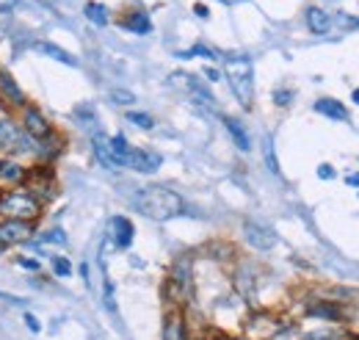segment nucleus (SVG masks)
<instances>
[{"instance_id":"nucleus-1","label":"nucleus","mask_w":359,"mask_h":340,"mask_svg":"<svg viewBox=\"0 0 359 340\" xmlns=\"http://www.w3.org/2000/svg\"><path fill=\"white\" fill-rule=\"evenodd\" d=\"M133 208L141 216L152 218V221H169L180 213L185 211V202L182 197L175 194L172 188H163V185H147V188H138L133 197H130Z\"/></svg>"},{"instance_id":"nucleus-2","label":"nucleus","mask_w":359,"mask_h":340,"mask_svg":"<svg viewBox=\"0 0 359 340\" xmlns=\"http://www.w3.org/2000/svg\"><path fill=\"white\" fill-rule=\"evenodd\" d=\"M224 75L232 94L238 97V103L243 108H252V103H255V70H252V61L246 55H238V53L226 55Z\"/></svg>"},{"instance_id":"nucleus-3","label":"nucleus","mask_w":359,"mask_h":340,"mask_svg":"<svg viewBox=\"0 0 359 340\" xmlns=\"http://www.w3.org/2000/svg\"><path fill=\"white\" fill-rule=\"evenodd\" d=\"M111 144V152L116 158L119 166H128L133 171H141V174H152L161 166V155L158 152H149V150H138V147H130L125 136H114L108 138Z\"/></svg>"},{"instance_id":"nucleus-4","label":"nucleus","mask_w":359,"mask_h":340,"mask_svg":"<svg viewBox=\"0 0 359 340\" xmlns=\"http://www.w3.org/2000/svg\"><path fill=\"white\" fill-rule=\"evenodd\" d=\"M0 213H3L6 218L31 221V218H36V216L42 213V205H39V200H36L34 194H20V191H14V194L0 197Z\"/></svg>"},{"instance_id":"nucleus-5","label":"nucleus","mask_w":359,"mask_h":340,"mask_svg":"<svg viewBox=\"0 0 359 340\" xmlns=\"http://www.w3.org/2000/svg\"><path fill=\"white\" fill-rule=\"evenodd\" d=\"M0 150L17 155V152H31L34 144H31V138L17 128L11 119H0Z\"/></svg>"},{"instance_id":"nucleus-6","label":"nucleus","mask_w":359,"mask_h":340,"mask_svg":"<svg viewBox=\"0 0 359 340\" xmlns=\"http://www.w3.org/2000/svg\"><path fill=\"white\" fill-rule=\"evenodd\" d=\"M34 235V224L31 221H22V218H6L0 224V247H17V244H25L31 241Z\"/></svg>"},{"instance_id":"nucleus-7","label":"nucleus","mask_w":359,"mask_h":340,"mask_svg":"<svg viewBox=\"0 0 359 340\" xmlns=\"http://www.w3.org/2000/svg\"><path fill=\"white\" fill-rule=\"evenodd\" d=\"M243 235H246V241H249V247H255V249H260V252H269L276 247V233L266 227V224H257V221H246L243 224Z\"/></svg>"},{"instance_id":"nucleus-8","label":"nucleus","mask_w":359,"mask_h":340,"mask_svg":"<svg viewBox=\"0 0 359 340\" xmlns=\"http://www.w3.org/2000/svg\"><path fill=\"white\" fill-rule=\"evenodd\" d=\"M22 122H25V130H28V136H31L34 141H45V138H50V136H53L50 122L42 117V111H36V108H28Z\"/></svg>"},{"instance_id":"nucleus-9","label":"nucleus","mask_w":359,"mask_h":340,"mask_svg":"<svg viewBox=\"0 0 359 340\" xmlns=\"http://www.w3.org/2000/svg\"><path fill=\"white\" fill-rule=\"evenodd\" d=\"M111 238H114V244L119 247V249H128L130 244H133V224H130V218H125V216H114L111 218Z\"/></svg>"},{"instance_id":"nucleus-10","label":"nucleus","mask_w":359,"mask_h":340,"mask_svg":"<svg viewBox=\"0 0 359 340\" xmlns=\"http://www.w3.org/2000/svg\"><path fill=\"white\" fill-rule=\"evenodd\" d=\"M315 111L323 114V117H329V119H334V122H346V119H348L346 105L337 103V100H332V97H320V100L315 103Z\"/></svg>"},{"instance_id":"nucleus-11","label":"nucleus","mask_w":359,"mask_h":340,"mask_svg":"<svg viewBox=\"0 0 359 340\" xmlns=\"http://www.w3.org/2000/svg\"><path fill=\"white\" fill-rule=\"evenodd\" d=\"M163 340H188V335H185V321H182V315H180L177 310L169 313L166 321H163Z\"/></svg>"},{"instance_id":"nucleus-12","label":"nucleus","mask_w":359,"mask_h":340,"mask_svg":"<svg viewBox=\"0 0 359 340\" xmlns=\"http://www.w3.org/2000/svg\"><path fill=\"white\" fill-rule=\"evenodd\" d=\"M0 91H3V97H6L8 103H14V105H25V94H22V89L17 86V81H14L11 75H6V72H0Z\"/></svg>"},{"instance_id":"nucleus-13","label":"nucleus","mask_w":359,"mask_h":340,"mask_svg":"<svg viewBox=\"0 0 359 340\" xmlns=\"http://www.w3.org/2000/svg\"><path fill=\"white\" fill-rule=\"evenodd\" d=\"M94 152L102 161V166H108V169H116L119 166L116 158H114V152H111V144H108V138L102 133H94Z\"/></svg>"},{"instance_id":"nucleus-14","label":"nucleus","mask_w":359,"mask_h":340,"mask_svg":"<svg viewBox=\"0 0 359 340\" xmlns=\"http://www.w3.org/2000/svg\"><path fill=\"white\" fill-rule=\"evenodd\" d=\"M307 25H310V31L313 34H329V14L323 11V8H318V6H310L307 8Z\"/></svg>"},{"instance_id":"nucleus-15","label":"nucleus","mask_w":359,"mask_h":340,"mask_svg":"<svg viewBox=\"0 0 359 340\" xmlns=\"http://www.w3.org/2000/svg\"><path fill=\"white\" fill-rule=\"evenodd\" d=\"M122 25H125L128 31H133V34H149V31H152V22H149V17H147L144 11H130V14L122 20Z\"/></svg>"},{"instance_id":"nucleus-16","label":"nucleus","mask_w":359,"mask_h":340,"mask_svg":"<svg viewBox=\"0 0 359 340\" xmlns=\"http://www.w3.org/2000/svg\"><path fill=\"white\" fill-rule=\"evenodd\" d=\"M224 125H226V130H229V136H232V141H235V147L246 152L252 144H249V133L243 130V125H241L238 119H229V117L224 119Z\"/></svg>"},{"instance_id":"nucleus-17","label":"nucleus","mask_w":359,"mask_h":340,"mask_svg":"<svg viewBox=\"0 0 359 340\" xmlns=\"http://www.w3.org/2000/svg\"><path fill=\"white\" fill-rule=\"evenodd\" d=\"M172 282H177L185 294L191 291V263H188L185 257H182V260H177V266L172 268Z\"/></svg>"},{"instance_id":"nucleus-18","label":"nucleus","mask_w":359,"mask_h":340,"mask_svg":"<svg viewBox=\"0 0 359 340\" xmlns=\"http://www.w3.org/2000/svg\"><path fill=\"white\" fill-rule=\"evenodd\" d=\"M25 169L20 166V164H0V180L3 183H11V185H20V183H25Z\"/></svg>"},{"instance_id":"nucleus-19","label":"nucleus","mask_w":359,"mask_h":340,"mask_svg":"<svg viewBox=\"0 0 359 340\" xmlns=\"http://www.w3.org/2000/svg\"><path fill=\"white\" fill-rule=\"evenodd\" d=\"M307 315H313V318H326V321H343V315H340V310L334 307V304H313V307H307Z\"/></svg>"},{"instance_id":"nucleus-20","label":"nucleus","mask_w":359,"mask_h":340,"mask_svg":"<svg viewBox=\"0 0 359 340\" xmlns=\"http://www.w3.org/2000/svg\"><path fill=\"white\" fill-rule=\"evenodd\" d=\"M36 47H39V50H42L45 55H50V58H58V61H64V64H69V67H75V64H78V61H75V58H72V55H69V53H67L64 47H58V44L39 42Z\"/></svg>"},{"instance_id":"nucleus-21","label":"nucleus","mask_w":359,"mask_h":340,"mask_svg":"<svg viewBox=\"0 0 359 340\" xmlns=\"http://www.w3.org/2000/svg\"><path fill=\"white\" fill-rule=\"evenodd\" d=\"M83 14L89 17L94 25H108V11H105V6H100V3H86Z\"/></svg>"},{"instance_id":"nucleus-22","label":"nucleus","mask_w":359,"mask_h":340,"mask_svg":"<svg viewBox=\"0 0 359 340\" xmlns=\"http://www.w3.org/2000/svg\"><path fill=\"white\" fill-rule=\"evenodd\" d=\"M304 340H348L340 329H315Z\"/></svg>"},{"instance_id":"nucleus-23","label":"nucleus","mask_w":359,"mask_h":340,"mask_svg":"<svg viewBox=\"0 0 359 340\" xmlns=\"http://www.w3.org/2000/svg\"><path fill=\"white\" fill-rule=\"evenodd\" d=\"M128 122H133L135 128H144V130H149L155 125V119H152L149 114H138V111H130V114H128Z\"/></svg>"},{"instance_id":"nucleus-24","label":"nucleus","mask_w":359,"mask_h":340,"mask_svg":"<svg viewBox=\"0 0 359 340\" xmlns=\"http://www.w3.org/2000/svg\"><path fill=\"white\" fill-rule=\"evenodd\" d=\"M75 117L81 119V125L86 130H94V114H91L89 105H81V108H75Z\"/></svg>"},{"instance_id":"nucleus-25","label":"nucleus","mask_w":359,"mask_h":340,"mask_svg":"<svg viewBox=\"0 0 359 340\" xmlns=\"http://www.w3.org/2000/svg\"><path fill=\"white\" fill-rule=\"evenodd\" d=\"M53 271H55L58 277H69V274H72V263H69L67 257H53Z\"/></svg>"},{"instance_id":"nucleus-26","label":"nucleus","mask_w":359,"mask_h":340,"mask_svg":"<svg viewBox=\"0 0 359 340\" xmlns=\"http://www.w3.org/2000/svg\"><path fill=\"white\" fill-rule=\"evenodd\" d=\"M111 97H114V103H119V105H133L135 103V97L130 94V91H111Z\"/></svg>"},{"instance_id":"nucleus-27","label":"nucleus","mask_w":359,"mask_h":340,"mask_svg":"<svg viewBox=\"0 0 359 340\" xmlns=\"http://www.w3.org/2000/svg\"><path fill=\"white\" fill-rule=\"evenodd\" d=\"M266 161H269L271 171H279V164H276V155H273V144H271V138H266Z\"/></svg>"},{"instance_id":"nucleus-28","label":"nucleus","mask_w":359,"mask_h":340,"mask_svg":"<svg viewBox=\"0 0 359 340\" xmlns=\"http://www.w3.org/2000/svg\"><path fill=\"white\" fill-rule=\"evenodd\" d=\"M45 241H50V244H61V247H64V244H67V235H64L61 230H53V233H47L45 235Z\"/></svg>"},{"instance_id":"nucleus-29","label":"nucleus","mask_w":359,"mask_h":340,"mask_svg":"<svg viewBox=\"0 0 359 340\" xmlns=\"http://www.w3.org/2000/svg\"><path fill=\"white\" fill-rule=\"evenodd\" d=\"M273 103H276V105H287V103H290V91H282V89L273 91Z\"/></svg>"},{"instance_id":"nucleus-30","label":"nucleus","mask_w":359,"mask_h":340,"mask_svg":"<svg viewBox=\"0 0 359 340\" xmlns=\"http://www.w3.org/2000/svg\"><path fill=\"white\" fill-rule=\"evenodd\" d=\"M318 177H323V180H332V177H334V169L323 164V166H318Z\"/></svg>"},{"instance_id":"nucleus-31","label":"nucleus","mask_w":359,"mask_h":340,"mask_svg":"<svg viewBox=\"0 0 359 340\" xmlns=\"http://www.w3.org/2000/svg\"><path fill=\"white\" fill-rule=\"evenodd\" d=\"M25 327H28V329H34V332H39V329H42V324H39L34 315H25Z\"/></svg>"},{"instance_id":"nucleus-32","label":"nucleus","mask_w":359,"mask_h":340,"mask_svg":"<svg viewBox=\"0 0 359 340\" xmlns=\"http://www.w3.org/2000/svg\"><path fill=\"white\" fill-rule=\"evenodd\" d=\"M20 266H25V268H31V271H36V268H39V263H36V260H31V257H22V260H20Z\"/></svg>"},{"instance_id":"nucleus-33","label":"nucleus","mask_w":359,"mask_h":340,"mask_svg":"<svg viewBox=\"0 0 359 340\" xmlns=\"http://www.w3.org/2000/svg\"><path fill=\"white\" fill-rule=\"evenodd\" d=\"M205 78H208V81H219L222 75H219V70H210V67H208V70H205Z\"/></svg>"},{"instance_id":"nucleus-34","label":"nucleus","mask_w":359,"mask_h":340,"mask_svg":"<svg viewBox=\"0 0 359 340\" xmlns=\"http://www.w3.org/2000/svg\"><path fill=\"white\" fill-rule=\"evenodd\" d=\"M346 183H348V185H357V188H359V171L348 174V177H346Z\"/></svg>"},{"instance_id":"nucleus-35","label":"nucleus","mask_w":359,"mask_h":340,"mask_svg":"<svg viewBox=\"0 0 359 340\" xmlns=\"http://www.w3.org/2000/svg\"><path fill=\"white\" fill-rule=\"evenodd\" d=\"M194 11H196V14H199V17H208V8H205V6H202V3H196V6H194Z\"/></svg>"},{"instance_id":"nucleus-36","label":"nucleus","mask_w":359,"mask_h":340,"mask_svg":"<svg viewBox=\"0 0 359 340\" xmlns=\"http://www.w3.org/2000/svg\"><path fill=\"white\" fill-rule=\"evenodd\" d=\"M351 100H354V103H357V105H359V89H354V94H351Z\"/></svg>"},{"instance_id":"nucleus-37","label":"nucleus","mask_w":359,"mask_h":340,"mask_svg":"<svg viewBox=\"0 0 359 340\" xmlns=\"http://www.w3.org/2000/svg\"><path fill=\"white\" fill-rule=\"evenodd\" d=\"M224 6H235V3H241V0H222Z\"/></svg>"},{"instance_id":"nucleus-38","label":"nucleus","mask_w":359,"mask_h":340,"mask_svg":"<svg viewBox=\"0 0 359 340\" xmlns=\"http://www.w3.org/2000/svg\"><path fill=\"white\" fill-rule=\"evenodd\" d=\"M235 340H243V338H235Z\"/></svg>"},{"instance_id":"nucleus-39","label":"nucleus","mask_w":359,"mask_h":340,"mask_svg":"<svg viewBox=\"0 0 359 340\" xmlns=\"http://www.w3.org/2000/svg\"><path fill=\"white\" fill-rule=\"evenodd\" d=\"M0 249H3V247H0Z\"/></svg>"}]
</instances>
